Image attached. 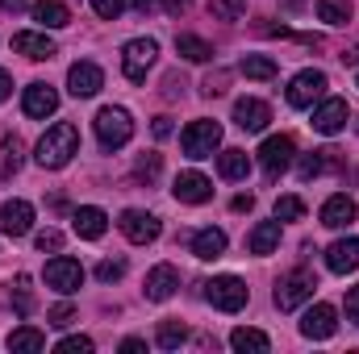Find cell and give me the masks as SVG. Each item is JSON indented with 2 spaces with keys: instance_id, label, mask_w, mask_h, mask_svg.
I'll list each match as a JSON object with an SVG mask.
<instances>
[{
  "instance_id": "cell-38",
  "label": "cell",
  "mask_w": 359,
  "mask_h": 354,
  "mask_svg": "<svg viewBox=\"0 0 359 354\" xmlns=\"http://www.w3.org/2000/svg\"><path fill=\"white\" fill-rule=\"evenodd\" d=\"M55 351H59V354H92V338H84V334H72V338H63Z\"/></svg>"
},
{
  "instance_id": "cell-45",
  "label": "cell",
  "mask_w": 359,
  "mask_h": 354,
  "mask_svg": "<svg viewBox=\"0 0 359 354\" xmlns=\"http://www.w3.org/2000/svg\"><path fill=\"white\" fill-rule=\"evenodd\" d=\"M155 138H172V117H155Z\"/></svg>"
},
{
  "instance_id": "cell-44",
  "label": "cell",
  "mask_w": 359,
  "mask_h": 354,
  "mask_svg": "<svg viewBox=\"0 0 359 354\" xmlns=\"http://www.w3.org/2000/svg\"><path fill=\"white\" fill-rule=\"evenodd\" d=\"M347 317L359 325V288H351V292H347Z\"/></svg>"
},
{
  "instance_id": "cell-8",
  "label": "cell",
  "mask_w": 359,
  "mask_h": 354,
  "mask_svg": "<svg viewBox=\"0 0 359 354\" xmlns=\"http://www.w3.org/2000/svg\"><path fill=\"white\" fill-rule=\"evenodd\" d=\"M347 121H351V104L343 100V96H326L318 108H313V129L318 134H326V138H334V134H343L347 129Z\"/></svg>"
},
{
  "instance_id": "cell-41",
  "label": "cell",
  "mask_w": 359,
  "mask_h": 354,
  "mask_svg": "<svg viewBox=\"0 0 359 354\" xmlns=\"http://www.w3.org/2000/svg\"><path fill=\"white\" fill-rule=\"evenodd\" d=\"M46 321L63 330V325H72V321H76V309H72V304H55V309L46 313Z\"/></svg>"
},
{
  "instance_id": "cell-28",
  "label": "cell",
  "mask_w": 359,
  "mask_h": 354,
  "mask_svg": "<svg viewBox=\"0 0 359 354\" xmlns=\"http://www.w3.org/2000/svg\"><path fill=\"white\" fill-rule=\"evenodd\" d=\"M8 351H13V354L46 351V334H42V330H34V325H21V330H13V334H8Z\"/></svg>"
},
{
  "instance_id": "cell-50",
  "label": "cell",
  "mask_w": 359,
  "mask_h": 354,
  "mask_svg": "<svg viewBox=\"0 0 359 354\" xmlns=\"http://www.w3.org/2000/svg\"><path fill=\"white\" fill-rule=\"evenodd\" d=\"M284 4H292V8H297V4H301V0H284Z\"/></svg>"
},
{
  "instance_id": "cell-34",
  "label": "cell",
  "mask_w": 359,
  "mask_h": 354,
  "mask_svg": "<svg viewBox=\"0 0 359 354\" xmlns=\"http://www.w3.org/2000/svg\"><path fill=\"white\" fill-rule=\"evenodd\" d=\"M184 338H188V330H184L180 321H163V325H159V334H155V342H159L163 351H180V346H184Z\"/></svg>"
},
{
  "instance_id": "cell-49",
  "label": "cell",
  "mask_w": 359,
  "mask_h": 354,
  "mask_svg": "<svg viewBox=\"0 0 359 354\" xmlns=\"http://www.w3.org/2000/svg\"><path fill=\"white\" fill-rule=\"evenodd\" d=\"M339 59H343V63H347V67H355V63H359V46H351V50H343V55H339Z\"/></svg>"
},
{
  "instance_id": "cell-20",
  "label": "cell",
  "mask_w": 359,
  "mask_h": 354,
  "mask_svg": "<svg viewBox=\"0 0 359 354\" xmlns=\"http://www.w3.org/2000/svg\"><path fill=\"white\" fill-rule=\"evenodd\" d=\"M13 50L25 55V59H50V55H55V38H50L46 29H42V34L21 29V34H13Z\"/></svg>"
},
{
  "instance_id": "cell-3",
  "label": "cell",
  "mask_w": 359,
  "mask_h": 354,
  "mask_svg": "<svg viewBox=\"0 0 359 354\" xmlns=\"http://www.w3.org/2000/svg\"><path fill=\"white\" fill-rule=\"evenodd\" d=\"M155 55H159V42H155V38H134V42H126V46H121V76H126L130 84H142L147 71L155 67Z\"/></svg>"
},
{
  "instance_id": "cell-30",
  "label": "cell",
  "mask_w": 359,
  "mask_h": 354,
  "mask_svg": "<svg viewBox=\"0 0 359 354\" xmlns=\"http://www.w3.org/2000/svg\"><path fill=\"white\" fill-rule=\"evenodd\" d=\"M176 50L188 63H209L213 59V46L205 38H196V34H176Z\"/></svg>"
},
{
  "instance_id": "cell-47",
  "label": "cell",
  "mask_w": 359,
  "mask_h": 354,
  "mask_svg": "<svg viewBox=\"0 0 359 354\" xmlns=\"http://www.w3.org/2000/svg\"><path fill=\"white\" fill-rule=\"evenodd\" d=\"M8 96H13V76L0 71V100H8Z\"/></svg>"
},
{
  "instance_id": "cell-46",
  "label": "cell",
  "mask_w": 359,
  "mask_h": 354,
  "mask_svg": "<svg viewBox=\"0 0 359 354\" xmlns=\"http://www.w3.org/2000/svg\"><path fill=\"white\" fill-rule=\"evenodd\" d=\"M142 351H147L142 338H126V342H121V354H142Z\"/></svg>"
},
{
  "instance_id": "cell-35",
  "label": "cell",
  "mask_w": 359,
  "mask_h": 354,
  "mask_svg": "<svg viewBox=\"0 0 359 354\" xmlns=\"http://www.w3.org/2000/svg\"><path fill=\"white\" fill-rule=\"evenodd\" d=\"M305 217V200L301 196H280L276 200V221H301Z\"/></svg>"
},
{
  "instance_id": "cell-4",
  "label": "cell",
  "mask_w": 359,
  "mask_h": 354,
  "mask_svg": "<svg viewBox=\"0 0 359 354\" xmlns=\"http://www.w3.org/2000/svg\"><path fill=\"white\" fill-rule=\"evenodd\" d=\"M180 146H184L188 159H213V150L222 146V125L201 117V121H192V125L180 134Z\"/></svg>"
},
{
  "instance_id": "cell-14",
  "label": "cell",
  "mask_w": 359,
  "mask_h": 354,
  "mask_svg": "<svg viewBox=\"0 0 359 354\" xmlns=\"http://www.w3.org/2000/svg\"><path fill=\"white\" fill-rule=\"evenodd\" d=\"M268 121H271V108L264 104V100H255V96L234 100V125H238V129L259 134V129H268Z\"/></svg>"
},
{
  "instance_id": "cell-51",
  "label": "cell",
  "mask_w": 359,
  "mask_h": 354,
  "mask_svg": "<svg viewBox=\"0 0 359 354\" xmlns=\"http://www.w3.org/2000/svg\"><path fill=\"white\" fill-rule=\"evenodd\" d=\"M355 88H359V80H355Z\"/></svg>"
},
{
  "instance_id": "cell-37",
  "label": "cell",
  "mask_w": 359,
  "mask_h": 354,
  "mask_svg": "<svg viewBox=\"0 0 359 354\" xmlns=\"http://www.w3.org/2000/svg\"><path fill=\"white\" fill-rule=\"evenodd\" d=\"M34 246H38L42 255H46V250H50V255H59V250H63V234H59V229H38Z\"/></svg>"
},
{
  "instance_id": "cell-22",
  "label": "cell",
  "mask_w": 359,
  "mask_h": 354,
  "mask_svg": "<svg viewBox=\"0 0 359 354\" xmlns=\"http://www.w3.org/2000/svg\"><path fill=\"white\" fill-rule=\"evenodd\" d=\"M192 255H196L201 263L222 259V255H226V234L213 229V225H209V229H196V234H192Z\"/></svg>"
},
{
  "instance_id": "cell-33",
  "label": "cell",
  "mask_w": 359,
  "mask_h": 354,
  "mask_svg": "<svg viewBox=\"0 0 359 354\" xmlns=\"http://www.w3.org/2000/svg\"><path fill=\"white\" fill-rule=\"evenodd\" d=\"M209 13H213V21H243L247 0H209Z\"/></svg>"
},
{
  "instance_id": "cell-36",
  "label": "cell",
  "mask_w": 359,
  "mask_h": 354,
  "mask_svg": "<svg viewBox=\"0 0 359 354\" xmlns=\"http://www.w3.org/2000/svg\"><path fill=\"white\" fill-rule=\"evenodd\" d=\"M13 296H17V313H21V317H29V313H34V292H29V275H17V288H13Z\"/></svg>"
},
{
  "instance_id": "cell-1",
  "label": "cell",
  "mask_w": 359,
  "mask_h": 354,
  "mask_svg": "<svg viewBox=\"0 0 359 354\" xmlns=\"http://www.w3.org/2000/svg\"><path fill=\"white\" fill-rule=\"evenodd\" d=\"M76 150H80V129H76L72 121H59V125H50V129L38 138L34 159H38V167L59 171V167H67V163H72V155H76Z\"/></svg>"
},
{
  "instance_id": "cell-16",
  "label": "cell",
  "mask_w": 359,
  "mask_h": 354,
  "mask_svg": "<svg viewBox=\"0 0 359 354\" xmlns=\"http://www.w3.org/2000/svg\"><path fill=\"white\" fill-rule=\"evenodd\" d=\"M172 192H176L180 204H205L213 196V183L201 176V171H180L176 183H172Z\"/></svg>"
},
{
  "instance_id": "cell-2",
  "label": "cell",
  "mask_w": 359,
  "mask_h": 354,
  "mask_svg": "<svg viewBox=\"0 0 359 354\" xmlns=\"http://www.w3.org/2000/svg\"><path fill=\"white\" fill-rule=\"evenodd\" d=\"M92 125H96V138H100V146H104V150H121V146L134 138V117H130L126 108H117V104L100 108Z\"/></svg>"
},
{
  "instance_id": "cell-11",
  "label": "cell",
  "mask_w": 359,
  "mask_h": 354,
  "mask_svg": "<svg viewBox=\"0 0 359 354\" xmlns=\"http://www.w3.org/2000/svg\"><path fill=\"white\" fill-rule=\"evenodd\" d=\"M117 225H121V234H126L134 246H147V242H155V238H159V217H155V213H147V208H126Z\"/></svg>"
},
{
  "instance_id": "cell-7",
  "label": "cell",
  "mask_w": 359,
  "mask_h": 354,
  "mask_svg": "<svg viewBox=\"0 0 359 354\" xmlns=\"http://www.w3.org/2000/svg\"><path fill=\"white\" fill-rule=\"evenodd\" d=\"M292 159H297V142H292L288 134H271L268 142L259 146V167L268 171V179L284 176V171L292 167Z\"/></svg>"
},
{
  "instance_id": "cell-43",
  "label": "cell",
  "mask_w": 359,
  "mask_h": 354,
  "mask_svg": "<svg viewBox=\"0 0 359 354\" xmlns=\"http://www.w3.org/2000/svg\"><path fill=\"white\" fill-rule=\"evenodd\" d=\"M226 80H230V76H226V71H217V76H209V80L201 84V92H205V96H217V92H226Z\"/></svg>"
},
{
  "instance_id": "cell-48",
  "label": "cell",
  "mask_w": 359,
  "mask_h": 354,
  "mask_svg": "<svg viewBox=\"0 0 359 354\" xmlns=\"http://www.w3.org/2000/svg\"><path fill=\"white\" fill-rule=\"evenodd\" d=\"M251 204H255V196H251V192H247V196H234V213H247Z\"/></svg>"
},
{
  "instance_id": "cell-12",
  "label": "cell",
  "mask_w": 359,
  "mask_h": 354,
  "mask_svg": "<svg viewBox=\"0 0 359 354\" xmlns=\"http://www.w3.org/2000/svg\"><path fill=\"white\" fill-rule=\"evenodd\" d=\"M29 229H34V204L29 200H4L0 204V234L25 238Z\"/></svg>"
},
{
  "instance_id": "cell-29",
  "label": "cell",
  "mask_w": 359,
  "mask_h": 354,
  "mask_svg": "<svg viewBox=\"0 0 359 354\" xmlns=\"http://www.w3.org/2000/svg\"><path fill=\"white\" fill-rule=\"evenodd\" d=\"M217 171H222V179H247V171H251V155L230 146V150L217 155Z\"/></svg>"
},
{
  "instance_id": "cell-21",
  "label": "cell",
  "mask_w": 359,
  "mask_h": 354,
  "mask_svg": "<svg viewBox=\"0 0 359 354\" xmlns=\"http://www.w3.org/2000/svg\"><path fill=\"white\" fill-rule=\"evenodd\" d=\"M326 267H330L334 275L355 271V267H359V238H339V242L326 250Z\"/></svg>"
},
{
  "instance_id": "cell-27",
  "label": "cell",
  "mask_w": 359,
  "mask_h": 354,
  "mask_svg": "<svg viewBox=\"0 0 359 354\" xmlns=\"http://www.w3.org/2000/svg\"><path fill=\"white\" fill-rule=\"evenodd\" d=\"M276 246H280V221H259L247 238V250L251 255H271Z\"/></svg>"
},
{
  "instance_id": "cell-23",
  "label": "cell",
  "mask_w": 359,
  "mask_h": 354,
  "mask_svg": "<svg viewBox=\"0 0 359 354\" xmlns=\"http://www.w3.org/2000/svg\"><path fill=\"white\" fill-rule=\"evenodd\" d=\"M355 200L351 196H330L326 204H322V225H330V229H343V225H351L355 221Z\"/></svg>"
},
{
  "instance_id": "cell-25",
  "label": "cell",
  "mask_w": 359,
  "mask_h": 354,
  "mask_svg": "<svg viewBox=\"0 0 359 354\" xmlns=\"http://www.w3.org/2000/svg\"><path fill=\"white\" fill-rule=\"evenodd\" d=\"M34 17L42 21V29H63L72 25V8L63 0H34Z\"/></svg>"
},
{
  "instance_id": "cell-39",
  "label": "cell",
  "mask_w": 359,
  "mask_h": 354,
  "mask_svg": "<svg viewBox=\"0 0 359 354\" xmlns=\"http://www.w3.org/2000/svg\"><path fill=\"white\" fill-rule=\"evenodd\" d=\"M126 4H130V0H92L96 17H104V21H117V17L126 13Z\"/></svg>"
},
{
  "instance_id": "cell-15",
  "label": "cell",
  "mask_w": 359,
  "mask_h": 354,
  "mask_svg": "<svg viewBox=\"0 0 359 354\" xmlns=\"http://www.w3.org/2000/svg\"><path fill=\"white\" fill-rule=\"evenodd\" d=\"M67 88H72L76 100L96 96V92L104 88V71H100L96 63H72V71H67Z\"/></svg>"
},
{
  "instance_id": "cell-6",
  "label": "cell",
  "mask_w": 359,
  "mask_h": 354,
  "mask_svg": "<svg viewBox=\"0 0 359 354\" xmlns=\"http://www.w3.org/2000/svg\"><path fill=\"white\" fill-rule=\"evenodd\" d=\"M205 300H209L213 309H222V313H238V309L251 300V292H247V283H243L238 275H217V279L205 283Z\"/></svg>"
},
{
  "instance_id": "cell-9",
  "label": "cell",
  "mask_w": 359,
  "mask_h": 354,
  "mask_svg": "<svg viewBox=\"0 0 359 354\" xmlns=\"http://www.w3.org/2000/svg\"><path fill=\"white\" fill-rule=\"evenodd\" d=\"M284 96H288L292 108H313V100L326 96V71H313V67L309 71H297Z\"/></svg>"
},
{
  "instance_id": "cell-13",
  "label": "cell",
  "mask_w": 359,
  "mask_h": 354,
  "mask_svg": "<svg viewBox=\"0 0 359 354\" xmlns=\"http://www.w3.org/2000/svg\"><path fill=\"white\" fill-rule=\"evenodd\" d=\"M334 330H339V313H334L330 304H313V309L301 317V334H305V338H313V342L334 338Z\"/></svg>"
},
{
  "instance_id": "cell-5",
  "label": "cell",
  "mask_w": 359,
  "mask_h": 354,
  "mask_svg": "<svg viewBox=\"0 0 359 354\" xmlns=\"http://www.w3.org/2000/svg\"><path fill=\"white\" fill-rule=\"evenodd\" d=\"M313 288H318L313 271H305V267L288 271V275L280 279V288H276V309H280V313H292V309H301V304L313 296Z\"/></svg>"
},
{
  "instance_id": "cell-24",
  "label": "cell",
  "mask_w": 359,
  "mask_h": 354,
  "mask_svg": "<svg viewBox=\"0 0 359 354\" xmlns=\"http://www.w3.org/2000/svg\"><path fill=\"white\" fill-rule=\"evenodd\" d=\"M230 346L238 354H268L271 351V338L264 330H251V325H238L234 334H230Z\"/></svg>"
},
{
  "instance_id": "cell-40",
  "label": "cell",
  "mask_w": 359,
  "mask_h": 354,
  "mask_svg": "<svg viewBox=\"0 0 359 354\" xmlns=\"http://www.w3.org/2000/svg\"><path fill=\"white\" fill-rule=\"evenodd\" d=\"M121 275H126V263H121V259H104V263L96 267V279H100V283H113V279H121Z\"/></svg>"
},
{
  "instance_id": "cell-26",
  "label": "cell",
  "mask_w": 359,
  "mask_h": 354,
  "mask_svg": "<svg viewBox=\"0 0 359 354\" xmlns=\"http://www.w3.org/2000/svg\"><path fill=\"white\" fill-rule=\"evenodd\" d=\"M339 150H309V155H301V163H297V176L305 179H318L322 171H330V167H339V159H334Z\"/></svg>"
},
{
  "instance_id": "cell-42",
  "label": "cell",
  "mask_w": 359,
  "mask_h": 354,
  "mask_svg": "<svg viewBox=\"0 0 359 354\" xmlns=\"http://www.w3.org/2000/svg\"><path fill=\"white\" fill-rule=\"evenodd\" d=\"M134 176H138V179H155V176H159V155H142V159H138V167H134Z\"/></svg>"
},
{
  "instance_id": "cell-17",
  "label": "cell",
  "mask_w": 359,
  "mask_h": 354,
  "mask_svg": "<svg viewBox=\"0 0 359 354\" xmlns=\"http://www.w3.org/2000/svg\"><path fill=\"white\" fill-rule=\"evenodd\" d=\"M72 229H76V238L96 242V238H104V229H109V217H104V208L84 204V208H76V213H72Z\"/></svg>"
},
{
  "instance_id": "cell-19",
  "label": "cell",
  "mask_w": 359,
  "mask_h": 354,
  "mask_svg": "<svg viewBox=\"0 0 359 354\" xmlns=\"http://www.w3.org/2000/svg\"><path fill=\"white\" fill-rule=\"evenodd\" d=\"M180 288V271L172 263H159L151 275H147V300H155V304H163V300H172Z\"/></svg>"
},
{
  "instance_id": "cell-31",
  "label": "cell",
  "mask_w": 359,
  "mask_h": 354,
  "mask_svg": "<svg viewBox=\"0 0 359 354\" xmlns=\"http://www.w3.org/2000/svg\"><path fill=\"white\" fill-rule=\"evenodd\" d=\"M238 71H243L247 80H276V76H280L276 59H268V55H247V59L238 63Z\"/></svg>"
},
{
  "instance_id": "cell-10",
  "label": "cell",
  "mask_w": 359,
  "mask_h": 354,
  "mask_svg": "<svg viewBox=\"0 0 359 354\" xmlns=\"http://www.w3.org/2000/svg\"><path fill=\"white\" fill-rule=\"evenodd\" d=\"M80 283H84V267L76 263V259H67V255H55V259L46 263V288H55L59 296H72V292H80Z\"/></svg>"
},
{
  "instance_id": "cell-32",
  "label": "cell",
  "mask_w": 359,
  "mask_h": 354,
  "mask_svg": "<svg viewBox=\"0 0 359 354\" xmlns=\"http://www.w3.org/2000/svg\"><path fill=\"white\" fill-rule=\"evenodd\" d=\"M318 21H326V25H347V21H351V0H318Z\"/></svg>"
},
{
  "instance_id": "cell-18",
  "label": "cell",
  "mask_w": 359,
  "mask_h": 354,
  "mask_svg": "<svg viewBox=\"0 0 359 354\" xmlns=\"http://www.w3.org/2000/svg\"><path fill=\"white\" fill-rule=\"evenodd\" d=\"M21 108H25V117H50L55 108H59V92L50 88V84H29L25 96H21Z\"/></svg>"
}]
</instances>
